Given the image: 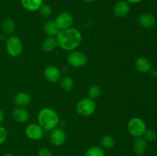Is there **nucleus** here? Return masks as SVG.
I'll return each instance as SVG.
<instances>
[{"label": "nucleus", "mask_w": 157, "mask_h": 156, "mask_svg": "<svg viewBox=\"0 0 157 156\" xmlns=\"http://www.w3.org/2000/svg\"><path fill=\"white\" fill-rule=\"evenodd\" d=\"M4 118H5L4 112H3L2 110H0V124H1L2 122V121L4 120Z\"/></svg>", "instance_id": "30"}, {"label": "nucleus", "mask_w": 157, "mask_h": 156, "mask_svg": "<svg viewBox=\"0 0 157 156\" xmlns=\"http://www.w3.org/2000/svg\"><path fill=\"white\" fill-rule=\"evenodd\" d=\"M57 46H58V43H57L56 38H55L54 37H49V38L44 39L41 47H42V50L44 51L51 52L55 50Z\"/></svg>", "instance_id": "19"}, {"label": "nucleus", "mask_w": 157, "mask_h": 156, "mask_svg": "<svg viewBox=\"0 0 157 156\" xmlns=\"http://www.w3.org/2000/svg\"><path fill=\"white\" fill-rule=\"evenodd\" d=\"M22 43L18 36L11 35L6 41V49L7 53L12 57H18L22 51Z\"/></svg>", "instance_id": "3"}, {"label": "nucleus", "mask_w": 157, "mask_h": 156, "mask_svg": "<svg viewBox=\"0 0 157 156\" xmlns=\"http://www.w3.org/2000/svg\"><path fill=\"white\" fill-rule=\"evenodd\" d=\"M87 56L83 52L75 50L67 56V63L74 67H81L87 64Z\"/></svg>", "instance_id": "6"}, {"label": "nucleus", "mask_w": 157, "mask_h": 156, "mask_svg": "<svg viewBox=\"0 0 157 156\" xmlns=\"http://www.w3.org/2000/svg\"><path fill=\"white\" fill-rule=\"evenodd\" d=\"M2 28L6 35H12L15 32V24L13 20L10 18H7L3 20L2 23Z\"/></svg>", "instance_id": "20"}, {"label": "nucleus", "mask_w": 157, "mask_h": 156, "mask_svg": "<svg viewBox=\"0 0 157 156\" xmlns=\"http://www.w3.org/2000/svg\"><path fill=\"white\" fill-rule=\"evenodd\" d=\"M87 94H88L89 98H90V99H97V98L99 97L100 95L101 94V87L98 85L91 86V87L88 89Z\"/></svg>", "instance_id": "24"}, {"label": "nucleus", "mask_w": 157, "mask_h": 156, "mask_svg": "<svg viewBox=\"0 0 157 156\" xmlns=\"http://www.w3.org/2000/svg\"><path fill=\"white\" fill-rule=\"evenodd\" d=\"M31 102V96L26 93H18L14 97V102L18 106H25Z\"/></svg>", "instance_id": "17"}, {"label": "nucleus", "mask_w": 157, "mask_h": 156, "mask_svg": "<svg viewBox=\"0 0 157 156\" xmlns=\"http://www.w3.org/2000/svg\"><path fill=\"white\" fill-rule=\"evenodd\" d=\"M12 117L17 122L23 123V122H25L29 119V114L26 110L21 108V107H18V108L15 109L13 110Z\"/></svg>", "instance_id": "16"}, {"label": "nucleus", "mask_w": 157, "mask_h": 156, "mask_svg": "<svg viewBox=\"0 0 157 156\" xmlns=\"http://www.w3.org/2000/svg\"><path fill=\"white\" fill-rule=\"evenodd\" d=\"M96 104L90 98H84L81 99L76 105V111L82 116H90L95 111Z\"/></svg>", "instance_id": "4"}, {"label": "nucleus", "mask_w": 157, "mask_h": 156, "mask_svg": "<svg viewBox=\"0 0 157 156\" xmlns=\"http://www.w3.org/2000/svg\"><path fill=\"white\" fill-rule=\"evenodd\" d=\"M38 156H52V154L49 149L46 148H42L38 150Z\"/></svg>", "instance_id": "28"}, {"label": "nucleus", "mask_w": 157, "mask_h": 156, "mask_svg": "<svg viewBox=\"0 0 157 156\" xmlns=\"http://www.w3.org/2000/svg\"><path fill=\"white\" fill-rule=\"evenodd\" d=\"M8 132L5 127L0 125V145H2L7 139Z\"/></svg>", "instance_id": "27"}, {"label": "nucleus", "mask_w": 157, "mask_h": 156, "mask_svg": "<svg viewBox=\"0 0 157 156\" xmlns=\"http://www.w3.org/2000/svg\"><path fill=\"white\" fill-rule=\"evenodd\" d=\"M74 18L70 12H64L60 13L55 18V22L60 31L67 29L72 25Z\"/></svg>", "instance_id": "7"}, {"label": "nucleus", "mask_w": 157, "mask_h": 156, "mask_svg": "<svg viewBox=\"0 0 157 156\" xmlns=\"http://www.w3.org/2000/svg\"><path fill=\"white\" fill-rule=\"evenodd\" d=\"M43 128L38 124L32 123L25 128V134L32 140H38L43 136Z\"/></svg>", "instance_id": "9"}, {"label": "nucleus", "mask_w": 157, "mask_h": 156, "mask_svg": "<svg viewBox=\"0 0 157 156\" xmlns=\"http://www.w3.org/2000/svg\"><path fill=\"white\" fill-rule=\"evenodd\" d=\"M81 32L74 28L60 31L56 35L58 46L64 50H75L81 44Z\"/></svg>", "instance_id": "1"}, {"label": "nucleus", "mask_w": 157, "mask_h": 156, "mask_svg": "<svg viewBox=\"0 0 157 156\" xmlns=\"http://www.w3.org/2000/svg\"><path fill=\"white\" fill-rule=\"evenodd\" d=\"M127 128L130 135L138 138L144 136L146 132V123L143 119L140 118H133L129 121L127 124Z\"/></svg>", "instance_id": "5"}, {"label": "nucleus", "mask_w": 157, "mask_h": 156, "mask_svg": "<svg viewBox=\"0 0 157 156\" xmlns=\"http://www.w3.org/2000/svg\"><path fill=\"white\" fill-rule=\"evenodd\" d=\"M39 12L44 18H48L52 14V8L49 5L42 4L39 9Z\"/></svg>", "instance_id": "25"}, {"label": "nucleus", "mask_w": 157, "mask_h": 156, "mask_svg": "<svg viewBox=\"0 0 157 156\" xmlns=\"http://www.w3.org/2000/svg\"><path fill=\"white\" fill-rule=\"evenodd\" d=\"M150 75H151L153 77H157V70L156 69H153V70H150Z\"/></svg>", "instance_id": "29"}, {"label": "nucleus", "mask_w": 157, "mask_h": 156, "mask_svg": "<svg viewBox=\"0 0 157 156\" xmlns=\"http://www.w3.org/2000/svg\"><path fill=\"white\" fill-rule=\"evenodd\" d=\"M60 85L61 88L65 91H71L74 88V80L69 76H64L60 81Z\"/></svg>", "instance_id": "21"}, {"label": "nucleus", "mask_w": 157, "mask_h": 156, "mask_svg": "<svg viewBox=\"0 0 157 156\" xmlns=\"http://www.w3.org/2000/svg\"><path fill=\"white\" fill-rule=\"evenodd\" d=\"M67 136L62 128H55L52 130L50 134L51 142L55 146H61L66 142Z\"/></svg>", "instance_id": "8"}, {"label": "nucleus", "mask_w": 157, "mask_h": 156, "mask_svg": "<svg viewBox=\"0 0 157 156\" xmlns=\"http://www.w3.org/2000/svg\"><path fill=\"white\" fill-rule=\"evenodd\" d=\"M83 1L86 2H91L94 1V0H83Z\"/></svg>", "instance_id": "32"}, {"label": "nucleus", "mask_w": 157, "mask_h": 156, "mask_svg": "<svg viewBox=\"0 0 157 156\" xmlns=\"http://www.w3.org/2000/svg\"><path fill=\"white\" fill-rule=\"evenodd\" d=\"M136 70L140 73H148L151 70V63L147 58L141 57L137 58L135 62Z\"/></svg>", "instance_id": "15"}, {"label": "nucleus", "mask_w": 157, "mask_h": 156, "mask_svg": "<svg viewBox=\"0 0 157 156\" xmlns=\"http://www.w3.org/2000/svg\"><path fill=\"white\" fill-rule=\"evenodd\" d=\"M130 10V3L127 2L126 0H120L113 6V13L119 18H122L128 15Z\"/></svg>", "instance_id": "10"}, {"label": "nucleus", "mask_w": 157, "mask_h": 156, "mask_svg": "<svg viewBox=\"0 0 157 156\" xmlns=\"http://www.w3.org/2000/svg\"><path fill=\"white\" fill-rule=\"evenodd\" d=\"M20 3L25 10L35 12L39 10L43 4V0H20Z\"/></svg>", "instance_id": "13"}, {"label": "nucleus", "mask_w": 157, "mask_h": 156, "mask_svg": "<svg viewBox=\"0 0 157 156\" xmlns=\"http://www.w3.org/2000/svg\"><path fill=\"white\" fill-rule=\"evenodd\" d=\"M59 116L58 113L51 108H44L38 113V125L43 130H52L59 123Z\"/></svg>", "instance_id": "2"}, {"label": "nucleus", "mask_w": 157, "mask_h": 156, "mask_svg": "<svg viewBox=\"0 0 157 156\" xmlns=\"http://www.w3.org/2000/svg\"><path fill=\"white\" fill-rule=\"evenodd\" d=\"M84 156H104V152L101 147L92 146L87 150Z\"/></svg>", "instance_id": "23"}, {"label": "nucleus", "mask_w": 157, "mask_h": 156, "mask_svg": "<svg viewBox=\"0 0 157 156\" xmlns=\"http://www.w3.org/2000/svg\"><path fill=\"white\" fill-rule=\"evenodd\" d=\"M144 136V139H146V141H148V142H153V141L156 140L157 137L156 132L153 129L146 130Z\"/></svg>", "instance_id": "26"}, {"label": "nucleus", "mask_w": 157, "mask_h": 156, "mask_svg": "<svg viewBox=\"0 0 157 156\" xmlns=\"http://www.w3.org/2000/svg\"><path fill=\"white\" fill-rule=\"evenodd\" d=\"M147 148V141L141 137L136 138L133 144V150L138 155H142L146 152Z\"/></svg>", "instance_id": "14"}, {"label": "nucleus", "mask_w": 157, "mask_h": 156, "mask_svg": "<svg viewBox=\"0 0 157 156\" xmlns=\"http://www.w3.org/2000/svg\"><path fill=\"white\" fill-rule=\"evenodd\" d=\"M138 22L140 25L143 28H148L153 27L156 23V18L154 15L150 13L142 14L138 18Z\"/></svg>", "instance_id": "12"}, {"label": "nucleus", "mask_w": 157, "mask_h": 156, "mask_svg": "<svg viewBox=\"0 0 157 156\" xmlns=\"http://www.w3.org/2000/svg\"><path fill=\"white\" fill-rule=\"evenodd\" d=\"M44 75L50 82H57L61 78V72L58 67L55 66H48L44 70Z\"/></svg>", "instance_id": "11"}, {"label": "nucleus", "mask_w": 157, "mask_h": 156, "mask_svg": "<svg viewBox=\"0 0 157 156\" xmlns=\"http://www.w3.org/2000/svg\"><path fill=\"white\" fill-rule=\"evenodd\" d=\"M4 156H12V155L11 154H6V155H4Z\"/></svg>", "instance_id": "33"}, {"label": "nucleus", "mask_w": 157, "mask_h": 156, "mask_svg": "<svg viewBox=\"0 0 157 156\" xmlns=\"http://www.w3.org/2000/svg\"><path fill=\"white\" fill-rule=\"evenodd\" d=\"M44 32L50 37L56 36L58 32H60L59 28L56 25L55 21H52V20L46 21L44 25Z\"/></svg>", "instance_id": "18"}, {"label": "nucleus", "mask_w": 157, "mask_h": 156, "mask_svg": "<svg viewBox=\"0 0 157 156\" xmlns=\"http://www.w3.org/2000/svg\"><path fill=\"white\" fill-rule=\"evenodd\" d=\"M115 145V140L112 136H106L103 137L101 140V145L106 149L112 148Z\"/></svg>", "instance_id": "22"}, {"label": "nucleus", "mask_w": 157, "mask_h": 156, "mask_svg": "<svg viewBox=\"0 0 157 156\" xmlns=\"http://www.w3.org/2000/svg\"><path fill=\"white\" fill-rule=\"evenodd\" d=\"M127 2L133 3V4H136V3H139L141 0H126Z\"/></svg>", "instance_id": "31"}]
</instances>
